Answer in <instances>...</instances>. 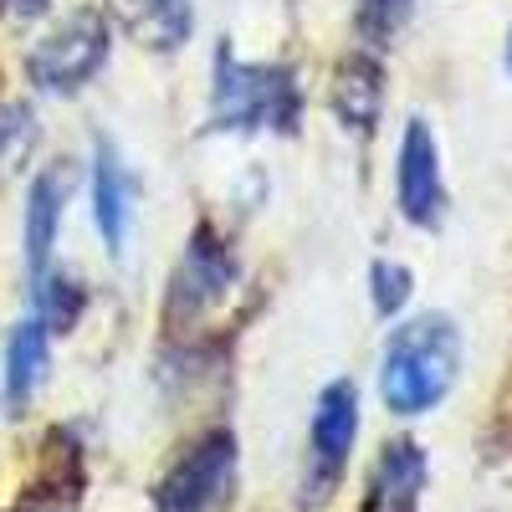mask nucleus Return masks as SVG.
I'll return each instance as SVG.
<instances>
[{
  "instance_id": "9",
  "label": "nucleus",
  "mask_w": 512,
  "mask_h": 512,
  "mask_svg": "<svg viewBox=\"0 0 512 512\" xmlns=\"http://www.w3.org/2000/svg\"><path fill=\"white\" fill-rule=\"evenodd\" d=\"M88 195H93V221H98V236H103L108 256H123V246H128V226H134V175H128L123 154H118L108 139L93 144Z\"/></svg>"
},
{
  "instance_id": "17",
  "label": "nucleus",
  "mask_w": 512,
  "mask_h": 512,
  "mask_svg": "<svg viewBox=\"0 0 512 512\" xmlns=\"http://www.w3.org/2000/svg\"><path fill=\"white\" fill-rule=\"evenodd\" d=\"M415 292V272L405 262H390V256H379V262L369 267V303L379 318H395Z\"/></svg>"
},
{
  "instance_id": "15",
  "label": "nucleus",
  "mask_w": 512,
  "mask_h": 512,
  "mask_svg": "<svg viewBox=\"0 0 512 512\" xmlns=\"http://www.w3.org/2000/svg\"><path fill=\"white\" fill-rule=\"evenodd\" d=\"M31 149H36V113L26 103L0 98V190L21 175V164L31 159Z\"/></svg>"
},
{
  "instance_id": "13",
  "label": "nucleus",
  "mask_w": 512,
  "mask_h": 512,
  "mask_svg": "<svg viewBox=\"0 0 512 512\" xmlns=\"http://www.w3.org/2000/svg\"><path fill=\"white\" fill-rule=\"evenodd\" d=\"M113 16L144 52H180L195 36V0H113Z\"/></svg>"
},
{
  "instance_id": "3",
  "label": "nucleus",
  "mask_w": 512,
  "mask_h": 512,
  "mask_svg": "<svg viewBox=\"0 0 512 512\" xmlns=\"http://www.w3.org/2000/svg\"><path fill=\"white\" fill-rule=\"evenodd\" d=\"M108 52H113L108 16L93 11V6H82V11H67L57 26H47V36L26 52V77H31L36 93L72 98L103 72Z\"/></svg>"
},
{
  "instance_id": "7",
  "label": "nucleus",
  "mask_w": 512,
  "mask_h": 512,
  "mask_svg": "<svg viewBox=\"0 0 512 512\" xmlns=\"http://www.w3.org/2000/svg\"><path fill=\"white\" fill-rule=\"evenodd\" d=\"M395 200L400 216L420 231H436L446 221V180H441V149L425 118H410L400 134V164H395Z\"/></svg>"
},
{
  "instance_id": "10",
  "label": "nucleus",
  "mask_w": 512,
  "mask_h": 512,
  "mask_svg": "<svg viewBox=\"0 0 512 512\" xmlns=\"http://www.w3.org/2000/svg\"><path fill=\"white\" fill-rule=\"evenodd\" d=\"M328 108L359 139H369L374 128H379V113H384V67H379L374 52H349L344 62L333 67Z\"/></svg>"
},
{
  "instance_id": "18",
  "label": "nucleus",
  "mask_w": 512,
  "mask_h": 512,
  "mask_svg": "<svg viewBox=\"0 0 512 512\" xmlns=\"http://www.w3.org/2000/svg\"><path fill=\"white\" fill-rule=\"evenodd\" d=\"M6 11H16V16H36V11H47V0H0Z\"/></svg>"
},
{
  "instance_id": "8",
  "label": "nucleus",
  "mask_w": 512,
  "mask_h": 512,
  "mask_svg": "<svg viewBox=\"0 0 512 512\" xmlns=\"http://www.w3.org/2000/svg\"><path fill=\"white\" fill-rule=\"evenodd\" d=\"M82 185V169L77 159H52L41 164V175L31 180L26 190V231H21V251H26V272L31 282L52 267V251H57V231H62V216Z\"/></svg>"
},
{
  "instance_id": "2",
  "label": "nucleus",
  "mask_w": 512,
  "mask_h": 512,
  "mask_svg": "<svg viewBox=\"0 0 512 512\" xmlns=\"http://www.w3.org/2000/svg\"><path fill=\"white\" fill-rule=\"evenodd\" d=\"M461 374V328L446 313H420L384 338L379 395L390 415H431Z\"/></svg>"
},
{
  "instance_id": "5",
  "label": "nucleus",
  "mask_w": 512,
  "mask_h": 512,
  "mask_svg": "<svg viewBox=\"0 0 512 512\" xmlns=\"http://www.w3.org/2000/svg\"><path fill=\"white\" fill-rule=\"evenodd\" d=\"M236 282H241V267H236L231 246L221 241L216 226L200 221V226L190 231V241H185V256H180L175 277H169V292H164V328H190V323H200Z\"/></svg>"
},
{
  "instance_id": "16",
  "label": "nucleus",
  "mask_w": 512,
  "mask_h": 512,
  "mask_svg": "<svg viewBox=\"0 0 512 512\" xmlns=\"http://www.w3.org/2000/svg\"><path fill=\"white\" fill-rule=\"evenodd\" d=\"M410 11H415V0H359L354 26H359V36L369 41V47H390V41L405 31Z\"/></svg>"
},
{
  "instance_id": "20",
  "label": "nucleus",
  "mask_w": 512,
  "mask_h": 512,
  "mask_svg": "<svg viewBox=\"0 0 512 512\" xmlns=\"http://www.w3.org/2000/svg\"><path fill=\"white\" fill-rule=\"evenodd\" d=\"M507 72H512V36H507Z\"/></svg>"
},
{
  "instance_id": "14",
  "label": "nucleus",
  "mask_w": 512,
  "mask_h": 512,
  "mask_svg": "<svg viewBox=\"0 0 512 512\" xmlns=\"http://www.w3.org/2000/svg\"><path fill=\"white\" fill-rule=\"evenodd\" d=\"M31 287H36V323L47 333H72L77 318L88 313V287L67 272H57V267H47Z\"/></svg>"
},
{
  "instance_id": "4",
  "label": "nucleus",
  "mask_w": 512,
  "mask_h": 512,
  "mask_svg": "<svg viewBox=\"0 0 512 512\" xmlns=\"http://www.w3.org/2000/svg\"><path fill=\"white\" fill-rule=\"evenodd\" d=\"M236 436L205 431L154 487V512H226L236 497Z\"/></svg>"
},
{
  "instance_id": "1",
  "label": "nucleus",
  "mask_w": 512,
  "mask_h": 512,
  "mask_svg": "<svg viewBox=\"0 0 512 512\" xmlns=\"http://www.w3.org/2000/svg\"><path fill=\"white\" fill-rule=\"evenodd\" d=\"M303 123V88L297 72L282 62H236L231 41L216 47V72H210V108L205 128L210 134H282L292 139Z\"/></svg>"
},
{
  "instance_id": "6",
  "label": "nucleus",
  "mask_w": 512,
  "mask_h": 512,
  "mask_svg": "<svg viewBox=\"0 0 512 512\" xmlns=\"http://www.w3.org/2000/svg\"><path fill=\"white\" fill-rule=\"evenodd\" d=\"M359 441V390L354 379H333L323 384V395L313 405V425H308V502L318 507L349 472V456Z\"/></svg>"
},
{
  "instance_id": "11",
  "label": "nucleus",
  "mask_w": 512,
  "mask_h": 512,
  "mask_svg": "<svg viewBox=\"0 0 512 512\" xmlns=\"http://www.w3.org/2000/svg\"><path fill=\"white\" fill-rule=\"evenodd\" d=\"M47 369H52V333L36 318H21L6 333V354H0V395H6L11 415H21L36 400V390L47 384Z\"/></svg>"
},
{
  "instance_id": "12",
  "label": "nucleus",
  "mask_w": 512,
  "mask_h": 512,
  "mask_svg": "<svg viewBox=\"0 0 512 512\" xmlns=\"http://www.w3.org/2000/svg\"><path fill=\"white\" fill-rule=\"evenodd\" d=\"M425 451L415 441H390L374 461V477H369V497L359 512H420V492H425Z\"/></svg>"
},
{
  "instance_id": "19",
  "label": "nucleus",
  "mask_w": 512,
  "mask_h": 512,
  "mask_svg": "<svg viewBox=\"0 0 512 512\" xmlns=\"http://www.w3.org/2000/svg\"><path fill=\"white\" fill-rule=\"evenodd\" d=\"M31 512H62V507H57V502L47 497V507H41V502H31Z\"/></svg>"
}]
</instances>
